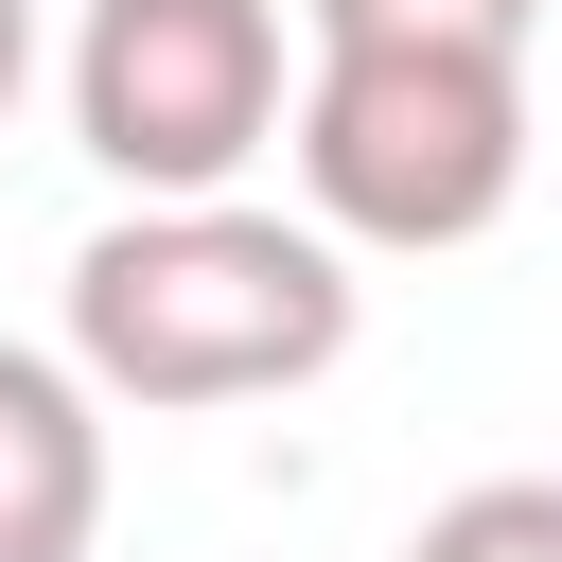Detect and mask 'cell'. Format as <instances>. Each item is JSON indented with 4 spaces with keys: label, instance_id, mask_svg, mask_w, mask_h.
<instances>
[{
    "label": "cell",
    "instance_id": "obj_1",
    "mask_svg": "<svg viewBox=\"0 0 562 562\" xmlns=\"http://www.w3.org/2000/svg\"><path fill=\"white\" fill-rule=\"evenodd\" d=\"M351 316H369L351 246L263 193H123L70 246V369L140 422L316 386V369H351Z\"/></svg>",
    "mask_w": 562,
    "mask_h": 562
},
{
    "label": "cell",
    "instance_id": "obj_2",
    "mask_svg": "<svg viewBox=\"0 0 562 562\" xmlns=\"http://www.w3.org/2000/svg\"><path fill=\"white\" fill-rule=\"evenodd\" d=\"M281 158H299V211L334 246H386V263L492 246L509 193H527V53H474V35H299Z\"/></svg>",
    "mask_w": 562,
    "mask_h": 562
},
{
    "label": "cell",
    "instance_id": "obj_3",
    "mask_svg": "<svg viewBox=\"0 0 562 562\" xmlns=\"http://www.w3.org/2000/svg\"><path fill=\"white\" fill-rule=\"evenodd\" d=\"M299 105V0H88L70 18V140L123 193H246Z\"/></svg>",
    "mask_w": 562,
    "mask_h": 562
},
{
    "label": "cell",
    "instance_id": "obj_4",
    "mask_svg": "<svg viewBox=\"0 0 562 562\" xmlns=\"http://www.w3.org/2000/svg\"><path fill=\"white\" fill-rule=\"evenodd\" d=\"M88 544H105V386L0 334V562H88Z\"/></svg>",
    "mask_w": 562,
    "mask_h": 562
},
{
    "label": "cell",
    "instance_id": "obj_5",
    "mask_svg": "<svg viewBox=\"0 0 562 562\" xmlns=\"http://www.w3.org/2000/svg\"><path fill=\"white\" fill-rule=\"evenodd\" d=\"M404 562H562V474H474L404 527Z\"/></svg>",
    "mask_w": 562,
    "mask_h": 562
},
{
    "label": "cell",
    "instance_id": "obj_6",
    "mask_svg": "<svg viewBox=\"0 0 562 562\" xmlns=\"http://www.w3.org/2000/svg\"><path fill=\"white\" fill-rule=\"evenodd\" d=\"M299 35H474V53H527L544 0H299Z\"/></svg>",
    "mask_w": 562,
    "mask_h": 562
},
{
    "label": "cell",
    "instance_id": "obj_7",
    "mask_svg": "<svg viewBox=\"0 0 562 562\" xmlns=\"http://www.w3.org/2000/svg\"><path fill=\"white\" fill-rule=\"evenodd\" d=\"M18 88H35V0H0V123H18Z\"/></svg>",
    "mask_w": 562,
    "mask_h": 562
}]
</instances>
